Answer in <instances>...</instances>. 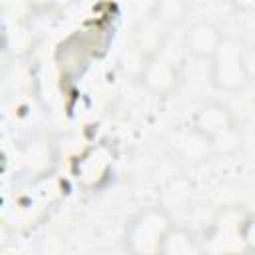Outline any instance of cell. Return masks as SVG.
Wrapping results in <instances>:
<instances>
[{
	"mask_svg": "<svg viewBox=\"0 0 255 255\" xmlns=\"http://www.w3.org/2000/svg\"><path fill=\"white\" fill-rule=\"evenodd\" d=\"M233 4L241 10H247V12H253L255 10V0H233Z\"/></svg>",
	"mask_w": 255,
	"mask_h": 255,
	"instance_id": "cell-1",
	"label": "cell"
}]
</instances>
